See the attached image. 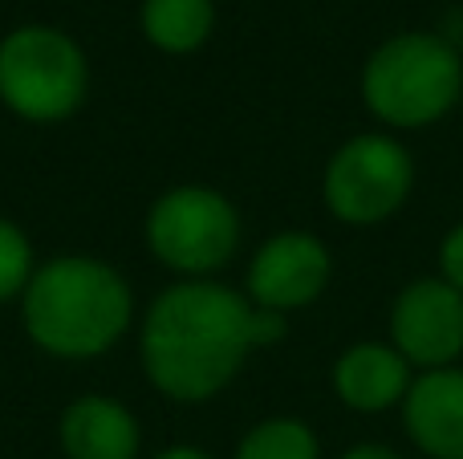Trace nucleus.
<instances>
[{
    "mask_svg": "<svg viewBox=\"0 0 463 459\" xmlns=\"http://www.w3.org/2000/svg\"><path fill=\"white\" fill-rule=\"evenodd\" d=\"M415 187L411 151L391 135H354L326 163L321 200L329 216L350 228H370L391 220Z\"/></svg>",
    "mask_w": 463,
    "mask_h": 459,
    "instance_id": "obj_6",
    "label": "nucleus"
},
{
    "mask_svg": "<svg viewBox=\"0 0 463 459\" xmlns=\"http://www.w3.org/2000/svg\"><path fill=\"white\" fill-rule=\"evenodd\" d=\"M391 346L419 370L456 366L463 354V293L443 276L411 281L391 305Z\"/></svg>",
    "mask_w": 463,
    "mask_h": 459,
    "instance_id": "obj_7",
    "label": "nucleus"
},
{
    "mask_svg": "<svg viewBox=\"0 0 463 459\" xmlns=\"http://www.w3.org/2000/svg\"><path fill=\"white\" fill-rule=\"evenodd\" d=\"M411 362L386 342H358L334 362V390L350 411L378 415L402 403L411 390Z\"/></svg>",
    "mask_w": 463,
    "mask_h": 459,
    "instance_id": "obj_11",
    "label": "nucleus"
},
{
    "mask_svg": "<svg viewBox=\"0 0 463 459\" xmlns=\"http://www.w3.org/2000/svg\"><path fill=\"white\" fill-rule=\"evenodd\" d=\"M439 268H443V281H448L456 293H463V224H456L448 236H443Z\"/></svg>",
    "mask_w": 463,
    "mask_h": 459,
    "instance_id": "obj_15",
    "label": "nucleus"
},
{
    "mask_svg": "<svg viewBox=\"0 0 463 459\" xmlns=\"http://www.w3.org/2000/svg\"><path fill=\"white\" fill-rule=\"evenodd\" d=\"M232 459H321V444L305 419L272 415L240 439Z\"/></svg>",
    "mask_w": 463,
    "mask_h": 459,
    "instance_id": "obj_13",
    "label": "nucleus"
},
{
    "mask_svg": "<svg viewBox=\"0 0 463 459\" xmlns=\"http://www.w3.org/2000/svg\"><path fill=\"white\" fill-rule=\"evenodd\" d=\"M463 94V57L439 33H399L362 65V102L383 126L419 130L451 114Z\"/></svg>",
    "mask_w": 463,
    "mask_h": 459,
    "instance_id": "obj_3",
    "label": "nucleus"
},
{
    "mask_svg": "<svg viewBox=\"0 0 463 459\" xmlns=\"http://www.w3.org/2000/svg\"><path fill=\"white\" fill-rule=\"evenodd\" d=\"M334 276L329 248L313 232H277L256 248L244 273V297L272 314L305 309L326 293Z\"/></svg>",
    "mask_w": 463,
    "mask_h": 459,
    "instance_id": "obj_8",
    "label": "nucleus"
},
{
    "mask_svg": "<svg viewBox=\"0 0 463 459\" xmlns=\"http://www.w3.org/2000/svg\"><path fill=\"white\" fill-rule=\"evenodd\" d=\"M138 24H143L146 45L171 57H187L208 45L216 29V5L212 0H143Z\"/></svg>",
    "mask_w": 463,
    "mask_h": 459,
    "instance_id": "obj_12",
    "label": "nucleus"
},
{
    "mask_svg": "<svg viewBox=\"0 0 463 459\" xmlns=\"http://www.w3.org/2000/svg\"><path fill=\"white\" fill-rule=\"evenodd\" d=\"M90 98V57L57 24H16L0 37V106L33 126L65 122Z\"/></svg>",
    "mask_w": 463,
    "mask_h": 459,
    "instance_id": "obj_4",
    "label": "nucleus"
},
{
    "mask_svg": "<svg viewBox=\"0 0 463 459\" xmlns=\"http://www.w3.org/2000/svg\"><path fill=\"white\" fill-rule=\"evenodd\" d=\"M57 444L65 459H138L143 427L127 403L110 395H81L57 419Z\"/></svg>",
    "mask_w": 463,
    "mask_h": 459,
    "instance_id": "obj_9",
    "label": "nucleus"
},
{
    "mask_svg": "<svg viewBox=\"0 0 463 459\" xmlns=\"http://www.w3.org/2000/svg\"><path fill=\"white\" fill-rule=\"evenodd\" d=\"M151 459H216V455L203 452V447H192V444H171V447H163V452H155Z\"/></svg>",
    "mask_w": 463,
    "mask_h": 459,
    "instance_id": "obj_17",
    "label": "nucleus"
},
{
    "mask_svg": "<svg viewBox=\"0 0 463 459\" xmlns=\"http://www.w3.org/2000/svg\"><path fill=\"white\" fill-rule=\"evenodd\" d=\"M256 346V305L220 281H175L146 305L138 325L143 374L171 403L224 395Z\"/></svg>",
    "mask_w": 463,
    "mask_h": 459,
    "instance_id": "obj_1",
    "label": "nucleus"
},
{
    "mask_svg": "<svg viewBox=\"0 0 463 459\" xmlns=\"http://www.w3.org/2000/svg\"><path fill=\"white\" fill-rule=\"evenodd\" d=\"M33 273H37L33 240L24 236V228L16 224V220L0 216V305L21 301V293L29 289Z\"/></svg>",
    "mask_w": 463,
    "mask_h": 459,
    "instance_id": "obj_14",
    "label": "nucleus"
},
{
    "mask_svg": "<svg viewBox=\"0 0 463 459\" xmlns=\"http://www.w3.org/2000/svg\"><path fill=\"white\" fill-rule=\"evenodd\" d=\"M402 419L415 447L431 459H463V370H423L402 398Z\"/></svg>",
    "mask_w": 463,
    "mask_h": 459,
    "instance_id": "obj_10",
    "label": "nucleus"
},
{
    "mask_svg": "<svg viewBox=\"0 0 463 459\" xmlns=\"http://www.w3.org/2000/svg\"><path fill=\"white\" fill-rule=\"evenodd\" d=\"M24 338L49 358L90 362L127 338L135 325V293L114 265L86 252H65L37 265L21 293Z\"/></svg>",
    "mask_w": 463,
    "mask_h": 459,
    "instance_id": "obj_2",
    "label": "nucleus"
},
{
    "mask_svg": "<svg viewBox=\"0 0 463 459\" xmlns=\"http://www.w3.org/2000/svg\"><path fill=\"white\" fill-rule=\"evenodd\" d=\"M143 240L179 281H212L240 248V211L220 187L179 183L146 208Z\"/></svg>",
    "mask_w": 463,
    "mask_h": 459,
    "instance_id": "obj_5",
    "label": "nucleus"
},
{
    "mask_svg": "<svg viewBox=\"0 0 463 459\" xmlns=\"http://www.w3.org/2000/svg\"><path fill=\"white\" fill-rule=\"evenodd\" d=\"M342 459H402V455L386 444H354L350 452H342Z\"/></svg>",
    "mask_w": 463,
    "mask_h": 459,
    "instance_id": "obj_16",
    "label": "nucleus"
}]
</instances>
